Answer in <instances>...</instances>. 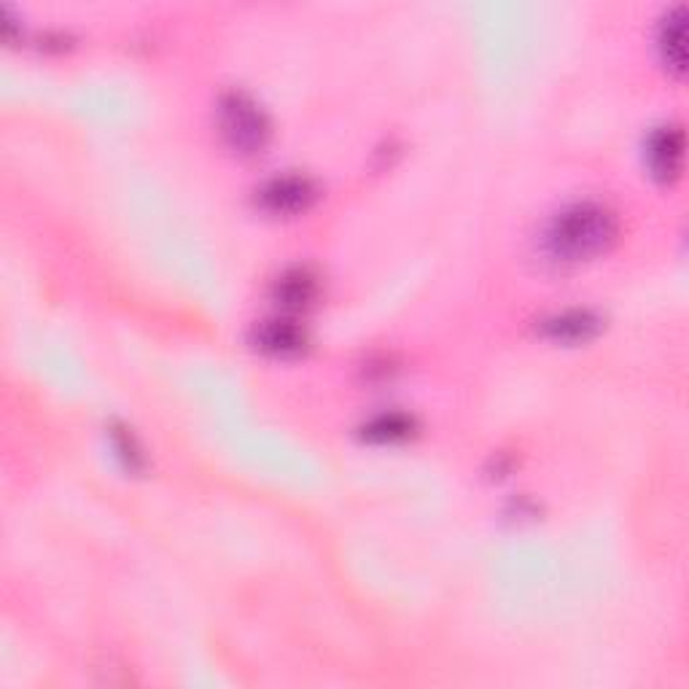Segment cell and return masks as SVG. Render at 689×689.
Segmentation results:
<instances>
[{"label":"cell","instance_id":"cell-9","mask_svg":"<svg viewBox=\"0 0 689 689\" xmlns=\"http://www.w3.org/2000/svg\"><path fill=\"white\" fill-rule=\"evenodd\" d=\"M409 431H413V420H409L407 415H399V413L380 415V418H375L367 426V433L375 439H402V437H407Z\"/></svg>","mask_w":689,"mask_h":689},{"label":"cell","instance_id":"cell-1","mask_svg":"<svg viewBox=\"0 0 689 689\" xmlns=\"http://www.w3.org/2000/svg\"><path fill=\"white\" fill-rule=\"evenodd\" d=\"M617 231L619 222L609 207L598 202H577L555 216L547 240L558 257L577 262L604 253L617 240Z\"/></svg>","mask_w":689,"mask_h":689},{"label":"cell","instance_id":"cell-6","mask_svg":"<svg viewBox=\"0 0 689 689\" xmlns=\"http://www.w3.org/2000/svg\"><path fill=\"white\" fill-rule=\"evenodd\" d=\"M318 297V277L310 270H288L277 277L275 299L286 310H302Z\"/></svg>","mask_w":689,"mask_h":689},{"label":"cell","instance_id":"cell-2","mask_svg":"<svg viewBox=\"0 0 689 689\" xmlns=\"http://www.w3.org/2000/svg\"><path fill=\"white\" fill-rule=\"evenodd\" d=\"M218 127L224 141L240 154L262 152L270 138V121L262 108L246 95H227L218 106Z\"/></svg>","mask_w":689,"mask_h":689},{"label":"cell","instance_id":"cell-8","mask_svg":"<svg viewBox=\"0 0 689 689\" xmlns=\"http://www.w3.org/2000/svg\"><path fill=\"white\" fill-rule=\"evenodd\" d=\"M660 51H663V60L668 62V68L681 71L685 68V16L681 9H674L663 22V31H660Z\"/></svg>","mask_w":689,"mask_h":689},{"label":"cell","instance_id":"cell-5","mask_svg":"<svg viewBox=\"0 0 689 689\" xmlns=\"http://www.w3.org/2000/svg\"><path fill=\"white\" fill-rule=\"evenodd\" d=\"M257 345L272 356H294L305 347V332L292 318H270L257 329Z\"/></svg>","mask_w":689,"mask_h":689},{"label":"cell","instance_id":"cell-7","mask_svg":"<svg viewBox=\"0 0 689 689\" xmlns=\"http://www.w3.org/2000/svg\"><path fill=\"white\" fill-rule=\"evenodd\" d=\"M595 329H598V318L587 310H569L563 316H555L553 321H547L549 337L569 340V343L587 340L590 334H595Z\"/></svg>","mask_w":689,"mask_h":689},{"label":"cell","instance_id":"cell-3","mask_svg":"<svg viewBox=\"0 0 689 689\" xmlns=\"http://www.w3.org/2000/svg\"><path fill=\"white\" fill-rule=\"evenodd\" d=\"M316 183L307 176H277L264 183L259 202L275 216H294V213H305L316 202Z\"/></svg>","mask_w":689,"mask_h":689},{"label":"cell","instance_id":"cell-4","mask_svg":"<svg viewBox=\"0 0 689 689\" xmlns=\"http://www.w3.org/2000/svg\"><path fill=\"white\" fill-rule=\"evenodd\" d=\"M646 159H650L652 173L663 181L679 176L681 159H685V135L679 127H663L652 135L646 146Z\"/></svg>","mask_w":689,"mask_h":689}]
</instances>
